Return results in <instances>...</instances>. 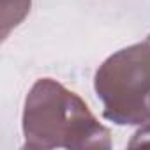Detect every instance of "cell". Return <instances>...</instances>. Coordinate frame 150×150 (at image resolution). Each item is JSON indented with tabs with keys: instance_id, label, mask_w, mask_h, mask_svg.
<instances>
[{
	"instance_id": "7a4b0ae2",
	"label": "cell",
	"mask_w": 150,
	"mask_h": 150,
	"mask_svg": "<svg viewBox=\"0 0 150 150\" xmlns=\"http://www.w3.org/2000/svg\"><path fill=\"white\" fill-rule=\"evenodd\" d=\"M96 90L104 103L106 118L117 124L150 120V35L104 62Z\"/></svg>"
},
{
	"instance_id": "6da1fadb",
	"label": "cell",
	"mask_w": 150,
	"mask_h": 150,
	"mask_svg": "<svg viewBox=\"0 0 150 150\" xmlns=\"http://www.w3.org/2000/svg\"><path fill=\"white\" fill-rule=\"evenodd\" d=\"M23 131L27 146H108V131L72 92L41 80L27 97Z\"/></svg>"
}]
</instances>
